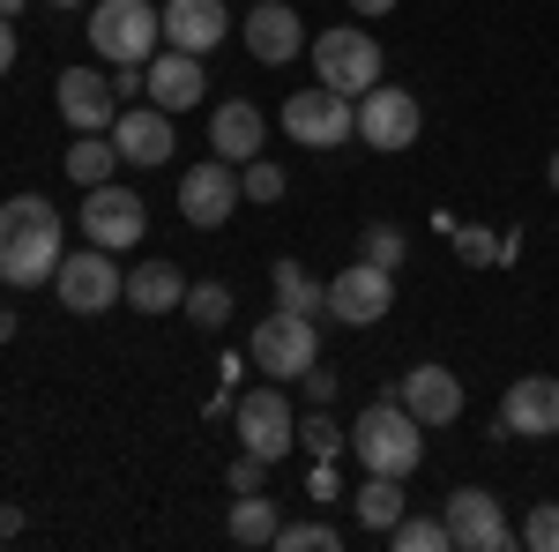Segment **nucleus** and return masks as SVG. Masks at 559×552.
Listing matches in <instances>:
<instances>
[{"mask_svg": "<svg viewBox=\"0 0 559 552\" xmlns=\"http://www.w3.org/2000/svg\"><path fill=\"white\" fill-rule=\"evenodd\" d=\"M60 255H68V232H60V210H52L45 195L0 202V284H15V292L52 284Z\"/></svg>", "mask_w": 559, "mask_h": 552, "instance_id": "1", "label": "nucleus"}, {"mask_svg": "<svg viewBox=\"0 0 559 552\" xmlns=\"http://www.w3.org/2000/svg\"><path fill=\"white\" fill-rule=\"evenodd\" d=\"M350 456L381 478H411L426 463V425L403 411V396H373L358 419H350Z\"/></svg>", "mask_w": 559, "mask_h": 552, "instance_id": "2", "label": "nucleus"}, {"mask_svg": "<svg viewBox=\"0 0 559 552\" xmlns=\"http://www.w3.org/2000/svg\"><path fill=\"white\" fill-rule=\"evenodd\" d=\"M165 45V8L150 0H97L90 8V52L112 68H150Z\"/></svg>", "mask_w": 559, "mask_h": 552, "instance_id": "3", "label": "nucleus"}, {"mask_svg": "<svg viewBox=\"0 0 559 552\" xmlns=\"http://www.w3.org/2000/svg\"><path fill=\"white\" fill-rule=\"evenodd\" d=\"M247 359L261 366V381H299L306 366H321V329H313V314H269L254 321V337H247Z\"/></svg>", "mask_w": 559, "mask_h": 552, "instance_id": "4", "label": "nucleus"}, {"mask_svg": "<svg viewBox=\"0 0 559 552\" xmlns=\"http://www.w3.org/2000/svg\"><path fill=\"white\" fill-rule=\"evenodd\" d=\"M284 134L306 142V150H336V142L358 134V97H344V90H329V83L292 90L284 97Z\"/></svg>", "mask_w": 559, "mask_h": 552, "instance_id": "5", "label": "nucleus"}, {"mask_svg": "<svg viewBox=\"0 0 559 552\" xmlns=\"http://www.w3.org/2000/svg\"><path fill=\"white\" fill-rule=\"evenodd\" d=\"M313 83L344 90V97H366V90L381 83V45H373V31H358V23L321 31V45H313Z\"/></svg>", "mask_w": 559, "mask_h": 552, "instance_id": "6", "label": "nucleus"}, {"mask_svg": "<svg viewBox=\"0 0 559 552\" xmlns=\"http://www.w3.org/2000/svg\"><path fill=\"white\" fill-rule=\"evenodd\" d=\"M52 292H60L68 314H105V306H120V298H128V277H120L112 247H90V239H83V255H60Z\"/></svg>", "mask_w": 559, "mask_h": 552, "instance_id": "7", "label": "nucleus"}, {"mask_svg": "<svg viewBox=\"0 0 559 552\" xmlns=\"http://www.w3.org/2000/svg\"><path fill=\"white\" fill-rule=\"evenodd\" d=\"M231 419H239V448L261 456V463H284V456L299 448V419H292V403H284L276 388H247V396L231 403Z\"/></svg>", "mask_w": 559, "mask_h": 552, "instance_id": "8", "label": "nucleus"}, {"mask_svg": "<svg viewBox=\"0 0 559 552\" xmlns=\"http://www.w3.org/2000/svg\"><path fill=\"white\" fill-rule=\"evenodd\" d=\"M388 306H395V269H381V261L358 255L350 269L329 277V314L344 329H373V321H388Z\"/></svg>", "mask_w": 559, "mask_h": 552, "instance_id": "9", "label": "nucleus"}, {"mask_svg": "<svg viewBox=\"0 0 559 552\" xmlns=\"http://www.w3.org/2000/svg\"><path fill=\"white\" fill-rule=\"evenodd\" d=\"M440 522H448V545H455V552H508V545H515V522H508V508H500L485 485L448 493Z\"/></svg>", "mask_w": 559, "mask_h": 552, "instance_id": "10", "label": "nucleus"}, {"mask_svg": "<svg viewBox=\"0 0 559 552\" xmlns=\"http://www.w3.org/2000/svg\"><path fill=\"white\" fill-rule=\"evenodd\" d=\"M142 232H150V210H142V195L128 187H83V239L90 247H112V255H128L142 247Z\"/></svg>", "mask_w": 559, "mask_h": 552, "instance_id": "11", "label": "nucleus"}, {"mask_svg": "<svg viewBox=\"0 0 559 552\" xmlns=\"http://www.w3.org/2000/svg\"><path fill=\"white\" fill-rule=\"evenodd\" d=\"M52 105H60V120L75 134H112V120H120V90H112V75H97V68H68L60 83H52Z\"/></svg>", "mask_w": 559, "mask_h": 552, "instance_id": "12", "label": "nucleus"}, {"mask_svg": "<svg viewBox=\"0 0 559 552\" xmlns=\"http://www.w3.org/2000/svg\"><path fill=\"white\" fill-rule=\"evenodd\" d=\"M426 128V113H418V97L395 83H373L358 97V142H373V150H411Z\"/></svg>", "mask_w": 559, "mask_h": 552, "instance_id": "13", "label": "nucleus"}, {"mask_svg": "<svg viewBox=\"0 0 559 552\" xmlns=\"http://www.w3.org/2000/svg\"><path fill=\"white\" fill-rule=\"evenodd\" d=\"M239 38H247V52H254L261 68H284V60L306 52V23H299L292 0H254V8L239 15Z\"/></svg>", "mask_w": 559, "mask_h": 552, "instance_id": "14", "label": "nucleus"}, {"mask_svg": "<svg viewBox=\"0 0 559 552\" xmlns=\"http://www.w3.org/2000/svg\"><path fill=\"white\" fill-rule=\"evenodd\" d=\"M239 202H247V195H239L231 157H210V165H194L187 179H179V216H187L194 232H216V224L239 210Z\"/></svg>", "mask_w": 559, "mask_h": 552, "instance_id": "15", "label": "nucleus"}, {"mask_svg": "<svg viewBox=\"0 0 559 552\" xmlns=\"http://www.w3.org/2000/svg\"><path fill=\"white\" fill-rule=\"evenodd\" d=\"M500 433H515V441H559V381L552 374H522L500 396Z\"/></svg>", "mask_w": 559, "mask_h": 552, "instance_id": "16", "label": "nucleus"}, {"mask_svg": "<svg viewBox=\"0 0 559 552\" xmlns=\"http://www.w3.org/2000/svg\"><path fill=\"white\" fill-rule=\"evenodd\" d=\"M112 150H120V165H173V113L165 105H120V120H112Z\"/></svg>", "mask_w": 559, "mask_h": 552, "instance_id": "17", "label": "nucleus"}, {"mask_svg": "<svg viewBox=\"0 0 559 552\" xmlns=\"http://www.w3.org/2000/svg\"><path fill=\"white\" fill-rule=\"evenodd\" d=\"M224 38H231V8L224 0H165V45L173 52H202L210 60Z\"/></svg>", "mask_w": 559, "mask_h": 552, "instance_id": "18", "label": "nucleus"}, {"mask_svg": "<svg viewBox=\"0 0 559 552\" xmlns=\"http://www.w3.org/2000/svg\"><path fill=\"white\" fill-rule=\"evenodd\" d=\"M395 396H403V411L426 425V433H432V425H455V419H463V381H455L448 366H411V374L395 381Z\"/></svg>", "mask_w": 559, "mask_h": 552, "instance_id": "19", "label": "nucleus"}, {"mask_svg": "<svg viewBox=\"0 0 559 552\" xmlns=\"http://www.w3.org/2000/svg\"><path fill=\"white\" fill-rule=\"evenodd\" d=\"M142 97L165 105V113L202 105V52H157V60L142 68Z\"/></svg>", "mask_w": 559, "mask_h": 552, "instance_id": "20", "label": "nucleus"}, {"mask_svg": "<svg viewBox=\"0 0 559 552\" xmlns=\"http://www.w3.org/2000/svg\"><path fill=\"white\" fill-rule=\"evenodd\" d=\"M261 142H269V120H261V105H247V97H224V105L210 113V150H216V157L247 165V157H261Z\"/></svg>", "mask_w": 559, "mask_h": 552, "instance_id": "21", "label": "nucleus"}, {"mask_svg": "<svg viewBox=\"0 0 559 552\" xmlns=\"http://www.w3.org/2000/svg\"><path fill=\"white\" fill-rule=\"evenodd\" d=\"M179 298H187V277H179L173 261H134L128 269V306L134 314H173Z\"/></svg>", "mask_w": 559, "mask_h": 552, "instance_id": "22", "label": "nucleus"}, {"mask_svg": "<svg viewBox=\"0 0 559 552\" xmlns=\"http://www.w3.org/2000/svg\"><path fill=\"white\" fill-rule=\"evenodd\" d=\"M403 478H381V470H366V485H358V522L373 530V538H388L395 522H403Z\"/></svg>", "mask_w": 559, "mask_h": 552, "instance_id": "23", "label": "nucleus"}, {"mask_svg": "<svg viewBox=\"0 0 559 552\" xmlns=\"http://www.w3.org/2000/svg\"><path fill=\"white\" fill-rule=\"evenodd\" d=\"M112 165H120L112 134H75V142H68V179H75V187H105Z\"/></svg>", "mask_w": 559, "mask_h": 552, "instance_id": "24", "label": "nucleus"}, {"mask_svg": "<svg viewBox=\"0 0 559 552\" xmlns=\"http://www.w3.org/2000/svg\"><path fill=\"white\" fill-rule=\"evenodd\" d=\"M269 284H276V306H284V314H313V321H321V306H329V284H313L299 261H276V269H269Z\"/></svg>", "mask_w": 559, "mask_h": 552, "instance_id": "25", "label": "nucleus"}, {"mask_svg": "<svg viewBox=\"0 0 559 552\" xmlns=\"http://www.w3.org/2000/svg\"><path fill=\"white\" fill-rule=\"evenodd\" d=\"M276 501L261 493H231V545H276Z\"/></svg>", "mask_w": 559, "mask_h": 552, "instance_id": "26", "label": "nucleus"}, {"mask_svg": "<svg viewBox=\"0 0 559 552\" xmlns=\"http://www.w3.org/2000/svg\"><path fill=\"white\" fill-rule=\"evenodd\" d=\"M187 321H202V329H224L231 321V284H187Z\"/></svg>", "mask_w": 559, "mask_h": 552, "instance_id": "27", "label": "nucleus"}, {"mask_svg": "<svg viewBox=\"0 0 559 552\" xmlns=\"http://www.w3.org/2000/svg\"><path fill=\"white\" fill-rule=\"evenodd\" d=\"M299 448H313V463H321V456H344L350 425H336L329 411H306V419H299Z\"/></svg>", "mask_w": 559, "mask_h": 552, "instance_id": "28", "label": "nucleus"}, {"mask_svg": "<svg viewBox=\"0 0 559 552\" xmlns=\"http://www.w3.org/2000/svg\"><path fill=\"white\" fill-rule=\"evenodd\" d=\"M388 545H395V552H448V522H432V515H403V522L388 530Z\"/></svg>", "mask_w": 559, "mask_h": 552, "instance_id": "29", "label": "nucleus"}, {"mask_svg": "<svg viewBox=\"0 0 559 552\" xmlns=\"http://www.w3.org/2000/svg\"><path fill=\"white\" fill-rule=\"evenodd\" d=\"M284 187H292V179H284V165H269V157H247V165H239V195H247V202H284Z\"/></svg>", "mask_w": 559, "mask_h": 552, "instance_id": "30", "label": "nucleus"}, {"mask_svg": "<svg viewBox=\"0 0 559 552\" xmlns=\"http://www.w3.org/2000/svg\"><path fill=\"white\" fill-rule=\"evenodd\" d=\"M336 545H344L336 522H284L276 530V552H336Z\"/></svg>", "mask_w": 559, "mask_h": 552, "instance_id": "31", "label": "nucleus"}, {"mask_svg": "<svg viewBox=\"0 0 559 552\" xmlns=\"http://www.w3.org/2000/svg\"><path fill=\"white\" fill-rule=\"evenodd\" d=\"M448 239H455V255H463V261H477V269H485V261H508V247H515V239L500 247V232H485V224H455Z\"/></svg>", "mask_w": 559, "mask_h": 552, "instance_id": "32", "label": "nucleus"}, {"mask_svg": "<svg viewBox=\"0 0 559 552\" xmlns=\"http://www.w3.org/2000/svg\"><path fill=\"white\" fill-rule=\"evenodd\" d=\"M522 545H530V552H559V501H537V508H530Z\"/></svg>", "mask_w": 559, "mask_h": 552, "instance_id": "33", "label": "nucleus"}, {"mask_svg": "<svg viewBox=\"0 0 559 552\" xmlns=\"http://www.w3.org/2000/svg\"><path fill=\"white\" fill-rule=\"evenodd\" d=\"M358 255H366V261H381V269H395V261H403V232H395V224H366Z\"/></svg>", "mask_w": 559, "mask_h": 552, "instance_id": "34", "label": "nucleus"}, {"mask_svg": "<svg viewBox=\"0 0 559 552\" xmlns=\"http://www.w3.org/2000/svg\"><path fill=\"white\" fill-rule=\"evenodd\" d=\"M299 388H306V403H313V411H329V403H336V374H329V366H306Z\"/></svg>", "mask_w": 559, "mask_h": 552, "instance_id": "35", "label": "nucleus"}, {"mask_svg": "<svg viewBox=\"0 0 559 552\" xmlns=\"http://www.w3.org/2000/svg\"><path fill=\"white\" fill-rule=\"evenodd\" d=\"M261 456H239V463H231V478H224V485H231V493H261Z\"/></svg>", "mask_w": 559, "mask_h": 552, "instance_id": "36", "label": "nucleus"}, {"mask_svg": "<svg viewBox=\"0 0 559 552\" xmlns=\"http://www.w3.org/2000/svg\"><path fill=\"white\" fill-rule=\"evenodd\" d=\"M306 501H336V456H321L313 478H306Z\"/></svg>", "mask_w": 559, "mask_h": 552, "instance_id": "37", "label": "nucleus"}, {"mask_svg": "<svg viewBox=\"0 0 559 552\" xmlns=\"http://www.w3.org/2000/svg\"><path fill=\"white\" fill-rule=\"evenodd\" d=\"M15 68V15H0V75Z\"/></svg>", "mask_w": 559, "mask_h": 552, "instance_id": "38", "label": "nucleus"}, {"mask_svg": "<svg viewBox=\"0 0 559 552\" xmlns=\"http://www.w3.org/2000/svg\"><path fill=\"white\" fill-rule=\"evenodd\" d=\"M0 538H23V508H0Z\"/></svg>", "mask_w": 559, "mask_h": 552, "instance_id": "39", "label": "nucleus"}, {"mask_svg": "<svg viewBox=\"0 0 559 552\" xmlns=\"http://www.w3.org/2000/svg\"><path fill=\"white\" fill-rule=\"evenodd\" d=\"M395 0H350V15H388Z\"/></svg>", "mask_w": 559, "mask_h": 552, "instance_id": "40", "label": "nucleus"}, {"mask_svg": "<svg viewBox=\"0 0 559 552\" xmlns=\"http://www.w3.org/2000/svg\"><path fill=\"white\" fill-rule=\"evenodd\" d=\"M545 179H552V195H559V150H552V165H545Z\"/></svg>", "mask_w": 559, "mask_h": 552, "instance_id": "41", "label": "nucleus"}, {"mask_svg": "<svg viewBox=\"0 0 559 552\" xmlns=\"http://www.w3.org/2000/svg\"><path fill=\"white\" fill-rule=\"evenodd\" d=\"M8 337H15V314H0V343H8Z\"/></svg>", "mask_w": 559, "mask_h": 552, "instance_id": "42", "label": "nucleus"}, {"mask_svg": "<svg viewBox=\"0 0 559 552\" xmlns=\"http://www.w3.org/2000/svg\"><path fill=\"white\" fill-rule=\"evenodd\" d=\"M0 15H23V0H0Z\"/></svg>", "mask_w": 559, "mask_h": 552, "instance_id": "43", "label": "nucleus"}, {"mask_svg": "<svg viewBox=\"0 0 559 552\" xmlns=\"http://www.w3.org/2000/svg\"><path fill=\"white\" fill-rule=\"evenodd\" d=\"M45 8H83V0H45Z\"/></svg>", "mask_w": 559, "mask_h": 552, "instance_id": "44", "label": "nucleus"}]
</instances>
